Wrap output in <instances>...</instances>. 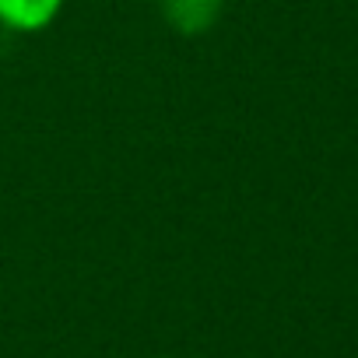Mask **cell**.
I'll return each mask as SVG.
<instances>
[{
	"label": "cell",
	"mask_w": 358,
	"mask_h": 358,
	"mask_svg": "<svg viewBox=\"0 0 358 358\" xmlns=\"http://www.w3.org/2000/svg\"><path fill=\"white\" fill-rule=\"evenodd\" d=\"M225 0H162V15L179 36H204L218 25Z\"/></svg>",
	"instance_id": "1"
},
{
	"label": "cell",
	"mask_w": 358,
	"mask_h": 358,
	"mask_svg": "<svg viewBox=\"0 0 358 358\" xmlns=\"http://www.w3.org/2000/svg\"><path fill=\"white\" fill-rule=\"evenodd\" d=\"M158 358H169V355H158Z\"/></svg>",
	"instance_id": "3"
},
{
	"label": "cell",
	"mask_w": 358,
	"mask_h": 358,
	"mask_svg": "<svg viewBox=\"0 0 358 358\" xmlns=\"http://www.w3.org/2000/svg\"><path fill=\"white\" fill-rule=\"evenodd\" d=\"M64 0H0V22L8 29H22V32H36L46 29Z\"/></svg>",
	"instance_id": "2"
}]
</instances>
